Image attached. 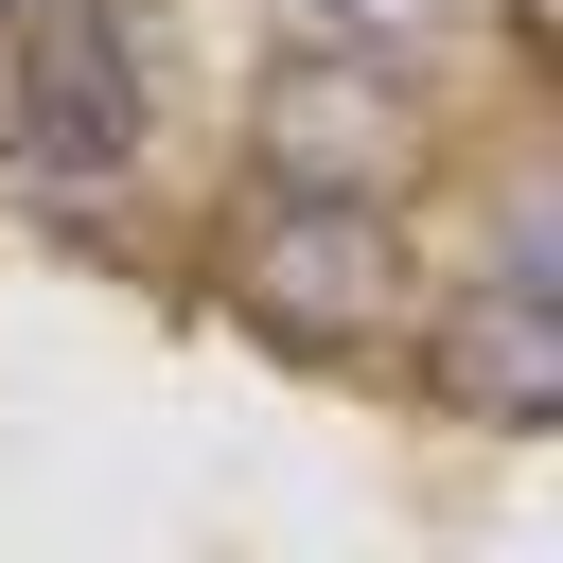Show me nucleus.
<instances>
[{"label": "nucleus", "mask_w": 563, "mask_h": 563, "mask_svg": "<svg viewBox=\"0 0 563 563\" xmlns=\"http://www.w3.org/2000/svg\"><path fill=\"white\" fill-rule=\"evenodd\" d=\"M264 141V194H405L422 176V53H352V35H299L246 106Z\"/></svg>", "instance_id": "3"}, {"label": "nucleus", "mask_w": 563, "mask_h": 563, "mask_svg": "<svg viewBox=\"0 0 563 563\" xmlns=\"http://www.w3.org/2000/svg\"><path fill=\"white\" fill-rule=\"evenodd\" d=\"M510 35H528V53H545V35H563V0H510Z\"/></svg>", "instance_id": "6"}, {"label": "nucleus", "mask_w": 563, "mask_h": 563, "mask_svg": "<svg viewBox=\"0 0 563 563\" xmlns=\"http://www.w3.org/2000/svg\"><path fill=\"white\" fill-rule=\"evenodd\" d=\"M440 387H457V422H563V282H545V229H510V246L457 282Z\"/></svg>", "instance_id": "4"}, {"label": "nucleus", "mask_w": 563, "mask_h": 563, "mask_svg": "<svg viewBox=\"0 0 563 563\" xmlns=\"http://www.w3.org/2000/svg\"><path fill=\"white\" fill-rule=\"evenodd\" d=\"M0 176L70 229H106L141 194V35H123V0L0 35Z\"/></svg>", "instance_id": "1"}, {"label": "nucleus", "mask_w": 563, "mask_h": 563, "mask_svg": "<svg viewBox=\"0 0 563 563\" xmlns=\"http://www.w3.org/2000/svg\"><path fill=\"white\" fill-rule=\"evenodd\" d=\"M35 18H88V0H0V35H35Z\"/></svg>", "instance_id": "7"}, {"label": "nucleus", "mask_w": 563, "mask_h": 563, "mask_svg": "<svg viewBox=\"0 0 563 563\" xmlns=\"http://www.w3.org/2000/svg\"><path fill=\"white\" fill-rule=\"evenodd\" d=\"M457 0H299V35H352V53H422Z\"/></svg>", "instance_id": "5"}, {"label": "nucleus", "mask_w": 563, "mask_h": 563, "mask_svg": "<svg viewBox=\"0 0 563 563\" xmlns=\"http://www.w3.org/2000/svg\"><path fill=\"white\" fill-rule=\"evenodd\" d=\"M229 299H246V334H282V352H352V334H387V317H405L387 194H246V229H229Z\"/></svg>", "instance_id": "2"}]
</instances>
